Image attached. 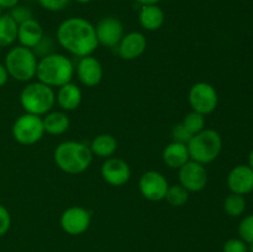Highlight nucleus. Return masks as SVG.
I'll return each mask as SVG.
<instances>
[{
  "instance_id": "obj_15",
  "label": "nucleus",
  "mask_w": 253,
  "mask_h": 252,
  "mask_svg": "<svg viewBox=\"0 0 253 252\" xmlns=\"http://www.w3.org/2000/svg\"><path fill=\"white\" fill-rule=\"evenodd\" d=\"M229 189L235 194L245 195L253 190V170L250 166L240 165L232 168L227 175Z\"/></svg>"
},
{
  "instance_id": "obj_29",
  "label": "nucleus",
  "mask_w": 253,
  "mask_h": 252,
  "mask_svg": "<svg viewBox=\"0 0 253 252\" xmlns=\"http://www.w3.org/2000/svg\"><path fill=\"white\" fill-rule=\"evenodd\" d=\"M172 137L174 142H179V143H184V145H188V142L190 141V138L193 137L185 127L183 126V124H177V125L173 127L172 130Z\"/></svg>"
},
{
  "instance_id": "obj_20",
  "label": "nucleus",
  "mask_w": 253,
  "mask_h": 252,
  "mask_svg": "<svg viewBox=\"0 0 253 252\" xmlns=\"http://www.w3.org/2000/svg\"><path fill=\"white\" fill-rule=\"evenodd\" d=\"M56 100L63 110H76L82 103V90L76 84L67 83L64 85L59 86L58 93L56 95Z\"/></svg>"
},
{
  "instance_id": "obj_25",
  "label": "nucleus",
  "mask_w": 253,
  "mask_h": 252,
  "mask_svg": "<svg viewBox=\"0 0 253 252\" xmlns=\"http://www.w3.org/2000/svg\"><path fill=\"white\" fill-rule=\"evenodd\" d=\"M165 199L172 207H183L189 199V192L180 184L172 185L168 188Z\"/></svg>"
},
{
  "instance_id": "obj_2",
  "label": "nucleus",
  "mask_w": 253,
  "mask_h": 252,
  "mask_svg": "<svg viewBox=\"0 0 253 252\" xmlns=\"http://www.w3.org/2000/svg\"><path fill=\"white\" fill-rule=\"evenodd\" d=\"M57 167L68 174H79L88 169L93 161L90 147L79 141H64L54 150Z\"/></svg>"
},
{
  "instance_id": "obj_38",
  "label": "nucleus",
  "mask_w": 253,
  "mask_h": 252,
  "mask_svg": "<svg viewBox=\"0 0 253 252\" xmlns=\"http://www.w3.org/2000/svg\"><path fill=\"white\" fill-rule=\"evenodd\" d=\"M250 246H249V251L250 252H253V244H249Z\"/></svg>"
},
{
  "instance_id": "obj_39",
  "label": "nucleus",
  "mask_w": 253,
  "mask_h": 252,
  "mask_svg": "<svg viewBox=\"0 0 253 252\" xmlns=\"http://www.w3.org/2000/svg\"><path fill=\"white\" fill-rule=\"evenodd\" d=\"M1 15H2V9H1V7H0V16H1Z\"/></svg>"
},
{
  "instance_id": "obj_34",
  "label": "nucleus",
  "mask_w": 253,
  "mask_h": 252,
  "mask_svg": "<svg viewBox=\"0 0 253 252\" xmlns=\"http://www.w3.org/2000/svg\"><path fill=\"white\" fill-rule=\"evenodd\" d=\"M7 78H9V73H7V71H6V68H5L4 64L0 63V86H2L6 84Z\"/></svg>"
},
{
  "instance_id": "obj_13",
  "label": "nucleus",
  "mask_w": 253,
  "mask_h": 252,
  "mask_svg": "<svg viewBox=\"0 0 253 252\" xmlns=\"http://www.w3.org/2000/svg\"><path fill=\"white\" fill-rule=\"evenodd\" d=\"M101 177L114 187H121L130 180V166L121 158L110 157L101 166Z\"/></svg>"
},
{
  "instance_id": "obj_17",
  "label": "nucleus",
  "mask_w": 253,
  "mask_h": 252,
  "mask_svg": "<svg viewBox=\"0 0 253 252\" xmlns=\"http://www.w3.org/2000/svg\"><path fill=\"white\" fill-rule=\"evenodd\" d=\"M42 39H43V30H42L41 24L34 17L19 25L17 40L20 42V46L32 49L39 46Z\"/></svg>"
},
{
  "instance_id": "obj_7",
  "label": "nucleus",
  "mask_w": 253,
  "mask_h": 252,
  "mask_svg": "<svg viewBox=\"0 0 253 252\" xmlns=\"http://www.w3.org/2000/svg\"><path fill=\"white\" fill-rule=\"evenodd\" d=\"M43 133V121L40 116L32 114H24L12 125V136L17 142L25 146L39 142Z\"/></svg>"
},
{
  "instance_id": "obj_9",
  "label": "nucleus",
  "mask_w": 253,
  "mask_h": 252,
  "mask_svg": "<svg viewBox=\"0 0 253 252\" xmlns=\"http://www.w3.org/2000/svg\"><path fill=\"white\" fill-rule=\"evenodd\" d=\"M138 188L143 198L150 202H160L166 198L169 185L162 173L157 170H148L141 175Z\"/></svg>"
},
{
  "instance_id": "obj_18",
  "label": "nucleus",
  "mask_w": 253,
  "mask_h": 252,
  "mask_svg": "<svg viewBox=\"0 0 253 252\" xmlns=\"http://www.w3.org/2000/svg\"><path fill=\"white\" fill-rule=\"evenodd\" d=\"M190 160L188 146L179 142H170L163 150V161L169 168L179 169Z\"/></svg>"
},
{
  "instance_id": "obj_33",
  "label": "nucleus",
  "mask_w": 253,
  "mask_h": 252,
  "mask_svg": "<svg viewBox=\"0 0 253 252\" xmlns=\"http://www.w3.org/2000/svg\"><path fill=\"white\" fill-rule=\"evenodd\" d=\"M20 0H0V7L1 9H10L15 7L16 5H19Z\"/></svg>"
},
{
  "instance_id": "obj_11",
  "label": "nucleus",
  "mask_w": 253,
  "mask_h": 252,
  "mask_svg": "<svg viewBox=\"0 0 253 252\" xmlns=\"http://www.w3.org/2000/svg\"><path fill=\"white\" fill-rule=\"evenodd\" d=\"M90 212L81 207L68 208L61 215L62 229L72 236H77V235L85 232L90 226Z\"/></svg>"
},
{
  "instance_id": "obj_5",
  "label": "nucleus",
  "mask_w": 253,
  "mask_h": 252,
  "mask_svg": "<svg viewBox=\"0 0 253 252\" xmlns=\"http://www.w3.org/2000/svg\"><path fill=\"white\" fill-rule=\"evenodd\" d=\"M20 103L27 114L32 115H46L51 111L56 103V94L51 86L36 82L27 84L20 94Z\"/></svg>"
},
{
  "instance_id": "obj_40",
  "label": "nucleus",
  "mask_w": 253,
  "mask_h": 252,
  "mask_svg": "<svg viewBox=\"0 0 253 252\" xmlns=\"http://www.w3.org/2000/svg\"><path fill=\"white\" fill-rule=\"evenodd\" d=\"M29 1H31V0H29Z\"/></svg>"
},
{
  "instance_id": "obj_1",
  "label": "nucleus",
  "mask_w": 253,
  "mask_h": 252,
  "mask_svg": "<svg viewBox=\"0 0 253 252\" xmlns=\"http://www.w3.org/2000/svg\"><path fill=\"white\" fill-rule=\"evenodd\" d=\"M57 41L77 57L90 56L99 46L95 26L83 17H69L57 29Z\"/></svg>"
},
{
  "instance_id": "obj_30",
  "label": "nucleus",
  "mask_w": 253,
  "mask_h": 252,
  "mask_svg": "<svg viewBox=\"0 0 253 252\" xmlns=\"http://www.w3.org/2000/svg\"><path fill=\"white\" fill-rule=\"evenodd\" d=\"M224 252H249V246L241 239H230L225 242Z\"/></svg>"
},
{
  "instance_id": "obj_28",
  "label": "nucleus",
  "mask_w": 253,
  "mask_h": 252,
  "mask_svg": "<svg viewBox=\"0 0 253 252\" xmlns=\"http://www.w3.org/2000/svg\"><path fill=\"white\" fill-rule=\"evenodd\" d=\"M9 15L12 17V20H14L17 25L22 24V22L27 21V20L34 17L32 16V10L30 9V7L24 6V5H16L15 7H12V9L10 10Z\"/></svg>"
},
{
  "instance_id": "obj_3",
  "label": "nucleus",
  "mask_w": 253,
  "mask_h": 252,
  "mask_svg": "<svg viewBox=\"0 0 253 252\" xmlns=\"http://www.w3.org/2000/svg\"><path fill=\"white\" fill-rule=\"evenodd\" d=\"M73 74V63L64 54H46L37 63V79H39V82L51 86V88L52 86H62L67 83H71Z\"/></svg>"
},
{
  "instance_id": "obj_37",
  "label": "nucleus",
  "mask_w": 253,
  "mask_h": 252,
  "mask_svg": "<svg viewBox=\"0 0 253 252\" xmlns=\"http://www.w3.org/2000/svg\"><path fill=\"white\" fill-rule=\"evenodd\" d=\"M77 2H79V4H88V2L93 1V0H76Z\"/></svg>"
},
{
  "instance_id": "obj_16",
  "label": "nucleus",
  "mask_w": 253,
  "mask_h": 252,
  "mask_svg": "<svg viewBox=\"0 0 253 252\" xmlns=\"http://www.w3.org/2000/svg\"><path fill=\"white\" fill-rule=\"evenodd\" d=\"M147 47V41H146L145 35L141 32L133 31L127 35H124L120 43L118 44L119 56L126 61H132V59L138 58Z\"/></svg>"
},
{
  "instance_id": "obj_12",
  "label": "nucleus",
  "mask_w": 253,
  "mask_h": 252,
  "mask_svg": "<svg viewBox=\"0 0 253 252\" xmlns=\"http://www.w3.org/2000/svg\"><path fill=\"white\" fill-rule=\"evenodd\" d=\"M95 34L99 44L111 48L118 46L124 37V25L116 17H104L96 24Z\"/></svg>"
},
{
  "instance_id": "obj_27",
  "label": "nucleus",
  "mask_w": 253,
  "mask_h": 252,
  "mask_svg": "<svg viewBox=\"0 0 253 252\" xmlns=\"http://www.w3.org/2000/svg\"><path fill=\"white\" fill-rule=\"evenodd\" d=\"M239 234L246 244H253V214L242 219L239 225Z\"/></svg>"
},
{
  "instance_id": "obj_22",
  "label": "nucleus",
  "mask_w": 253,
  "mask_h": 252,
  "mask_svg": "<svg viewBox=\"0 0 253 252\" xmlns=\"http://www.w3.org/2000/svg\"><path fill=\"white\" fill-rule=\"evenodd\" d=\"M116 148H118V142L110 133L98 135L90 143L91 153L101 158H110L116 152Z\"/></svg>"
},
{
  "instance_id": "obj_35",
  "label": "nucleus",
  "mask_w": 253,
  "mask_h": 252,
  "mask_svg": "<svg viewBox=\"0 0 253 252\" xmlns=\"http://www.w3.org/2000/svg\"><path fill=\"white\" fill-rule=\"evenodd\" d=\"M135 1L140 2L141 5H150V4H158L161 0H135Z\"/></svg>"
},
{
  "instance_id": "obj_14",
  "label": "nucleus",
  "mask_w": 253,
  "mask_h": 252,
  "mask_svg": "<svg viewBox=\"0 0 253 252\" xmlns=\"http://www.w3.org/2000/svg\"><path fill=\"white\" fill-rule=\"evenodd\" d=\"M103 66L91 54L82 57L77 64V76L85 86L98 85L103 79Z\"/></svg>"
},
{
  "instance_id": "obj_36",
  "label": "nucleus",
  "mask_w": 253,
  "mask_h": 252,
  "mask_svg": "<svg viewBox=\"0 0 253 252\" xmlns=\"http://www.w3.org/2000/svg\"><path fill=\"white\" fill-rule=\"evenodd\" d=\"M249 166L252 168V170H253V150H252V152L250 153V156H249Z\"/></svg>"
},
{
  "instance_id": "obj_10",
  "label": "nucleus",
  "mask_w": 253,
  "mask_h": 252,
  "mask_svg": "<svg viewBox=\"0 0 253 252\" xmlns=\"http://www.w3.org/2000/svg\"><path fill=\"white\" fill-rule=\"evenodd\" d=\"M179 184L188 192H200L208 184V172L204 165L189 160L179 168Z\"/></svg>"
},
{
  "instance_id": "obj_32",
  "label": "nucleus",
  "mask_w": 253,
  "mask_h": 252,
  "mask_svg": "<svg viewBox=\"0 0 253 252\" xmlns=\"http://www.w3.org/2000/svg\"><path fill=\"white\" fill-rule=\"evenodd\" d=\"M11 226V216L4 205L0 204V236L6 234Z\"/></svg>"
},
{
  "instance_id": "obj_23",
  "label": "nucleus",
  "mask_w": 253,
  "mask_h": 252,
  "mask_svg": "<svg viewBox=\"0 0 253 252\" xmlns=\"http://www.w3.org/2000/svg\"><path fill=\"white\" fill-rule=\"evenodd\" d=\"M19 25L12 20L9 14L0 16V47H7L17 40Z\"/></svg>"
},
{
  "instance_id": "obj_4",
  "label": "nucleus",
  "mask_w": 253,
  "mask_h": 252,
  "mask_svg": "<svg viewBox=\"0 0 253 252\" xmlns=\"http://www.w3.org/2000/svg\"><path fill=\"white\" fill-rule=\"evenodd\" d=\"M187 146L190 160L200 165H208L219 157L222 148V140L217 131L204 128L193 136Z\"/></svg>"
},
{
  "instance_id": "obj_6",
  "label": "nucleus",
  "mask_w": 253,
  "mask_h": 252,
  "mask_svg": "<svg viewBox=\"0 0 253 252\" xmlns=\"http://www.w3.org/2000/svg\"><path fill=\"white\" fill-rule=\"evenodd\" d=\"M37 63L36 53L31 48L17 46L7 52L4 66L9 77L19 82H29L36 77Z\"/></svg>"
},
{
  "instance_id": "obj_26",
  "label": "nucleus",
  "mask_w": 253,
  "mask_h": 252,
  "mask_svg": "<svg viewBox=\"0 0 253 252\" xmlns=\"http://www.w3.org/2000/svg\"><path fill=\"white\" fill-rule=\"evenodd\" d=\"M183 126L185 130L190 133L192 136L197 135L198 132L204 130L205 126V118L202 114L197 113V111H190L183 120Z\"/></svg>"
},
{
  "instance_id": "obj_21",
  "label": "nucleus",
  "mask_w": 253,
  "mask_h": 252,
  "mask_svg": "<svg viewBox=\"0 0 253 252\" xmlns=\"http://www.w3.org/2000/svg\"><path fill=\"white\" fill-rule=\"evenodd\" d=\"M42 121H43L44 132L49 133V135H62L69 128L68 116L61 111L47 113L46 116L42 119Z\"/></svg>"
},
{
  "instance_id": "obj_31",
  "label": "nucleus",
  "mask_w": 253,
  "mask_h": 252,
  "mask_svg": "<svg viewBox=\"0 0 253 252\" xmlns=\"http://www.w3.org/2000/svg\"><path fill=\"white\" fill-rule=\"evenodd\" d=\"M40 5L48 11H59L63 10L71 0H39Z\"/></svg>"
},
{
  "instance_id": "obj_19",
  "label": "nucleus",
  "mask_w": 253,
  "mask_h": 252,
  "mask_svg": "<svg viewBox=\"0 0 253 252\" xmlns=\"http://www.w3.org/2000/svg\"><path fill=\"white\" fill-rule=\"evenodd\" d=\"M165 12L157 4L142 5L138 14L141 26L147 31H156L165 22Z\"/></svg>"
},
{
  "instance_id": "obj_24",
  "label": "nucleus",
  "mask_w": 253,
  "mask_h": 252,
  "mask_svg": "<svg viewBox=\"0 0 253 252\" xmlns=\"http://www.w3.org/2000/svg\"><path fill=\"white\" fill-rule=\"evenodd\" d=\"M224 209L227 212V215L230 216L237 217L240 215H242V212L246 209V200H245L244 195L235 194L232 193L231 195L225 199L224 203Z\"/></svg>"
},
{
  "instance_id": "obj_8",
  "label": "nucleus",
  "mask_w": 253,
  "mask_h": 252,
  "mask_svg": "<svg viewBox=\"0 0 253 252\" xmlns=\"http://www.w3.org/2000/svg\"><path fill=\"white\" fill-rule=\"evenodd\" d=\"M219 96L214 86L205 82L195 83L189 90V104L193 111L208 115L216 109Z\"/></svg>"
}]
</instances>
